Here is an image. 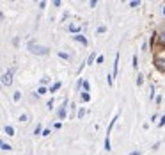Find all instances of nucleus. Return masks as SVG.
Masks as SVG:
<instances>
[{"label":"nucleus","instance_id":"obj_1","mask_svg":"<svg viewBox=\"0 0 165 155\" xmlns=\"http://www.w3.org/2000/svg\"><path fill=\"white\" fill-rule=\"evenodd\" d=\"M27 48H28V52H30V54H34V55H48V54H50V48H48V46L36 45L34 41H30Z\"/></svg>","mask_w":165,"mask_h":155},{"label":"nucleus","instance_id":"obj_2","mask_svg":"<svg viewBox=\"0 0 165 155\" xmlns=\"http://www.w3.org/2000/svg\"><path fill=\"white\" fill-rule=\"evenodd\" d=\"M155 66H156L160 71H164L165 73V54H160V55L155 59Z\"/></svg>","mask_w":165,"mask_h":155},{"label":"nucleus","instance_id":"obj_3","mask_svg":"<svg viewBox=\"0 0 165 155\" xmlns=\"http://www.w3.org/2000/svg\"><path fill=\"white\" fill-rule=\"evenodd\" d=\"M12 73H14V68H11L9 71L4 73V77H2V84H4V86H11V82H12Z\"/></svg>","mask_w":165,"mask_h":155},{"label":"nucleus","instance_id":"obj_4","mask_svg":"<svg viewBox=\"0 0 165 155\" xmlns=\"http://www.w3.org/2000/svg\"><path fill=\"white\" fill-rule=\"evenodd\" d=\"M66 105H68V100H64V104H62V107H60V111H59V118H60V120H62V118H66V112H68Z\"/></svg>","mask_w":165,"mask_h":155},{"label":"nucleus","instance_id":"obj_5","mask_svg":"<svg viewBox=\"0 0 165 155\" xmlns=\"http://www.w3.org/2000/svg\"><path fill=\"white\" fill-rule=\"evenodd\" d=\"M119 71V54H116V64H114V77H117Z\"/></svg>","mask_w":165,"mask_h":155},{"label":"nucleus","instance_id":"obj_6","mask_svg":"<svg viewBox=\"0 0 165 155\" xmlns=\"http://www.w3.org/2000/svg\"><path fill=\"white\" fill-rule=\"evenodd\" d=\"M75 37V41H78V43H82V45H87V39L84 37V36H80V34H76V36H73Z\"/></svg>","mask_w":165,"mask_h":155},{"label":"nucleus","instance_id":"obj_7","mask_svg":"<svg viewBox=\"0 0 165 155\" xmlns=\"http://www.w3.org/2000/svg\"><path fill=\"white\" fill-rule=\"evenodd\" d=\"M68 29H69V32H78V30H80V25H78V23H71Z\"/></svg>","mask_w":165,"mask_h":155},{"label":"nucleus","instance_id":"obj_8","mask_svg":"<svg viewBox=\"0 0 165 155\" xmlns=\"http://www.w3.org/2000/svg\"><path fill=\"white\" fill-rule=\"evenodd\" d=\"M60 89V82H55L52 87H50V93H55V91H59Z\"/></svg>","mask_w":165,"mask_h":155},{"label":"nucleus","instance_id":"obj_9","mask_svg":"<svg viewBox=\"0 0 165 155\" xmlns=\"http://www.w3.org/2000/svg\"><path fill=\"white\" fill-rule=\"evenodd\" d=\"M4 132H5V134H7V136H12V134H14V129H12V127H9V125H7V127H5V129H4Z\"/></svg>","mask_w":165,"mask_h":155},{"label":"nucleus","instance_id":"obj_10","mask_svg":"<svg viewBox=\"0 0 165 155\" xmlns=\"http://www.w3.org/2000/svg\"><path fill=\"white\" fill-rule=\"evenodd\" d=\"M94 57H96V54H91V55H89V59H87V62H85V64H89V66H91V64H92V62H94Z\"/></svg>","mask_w":165,"mask_h":155},{"label":"nucleus","instance_id":"obj_11","mask_svg":"<svg viewBox=\"0 0 165 155\" xmlns=\"http://www.w3.org/2000/svg\"><path fill=\"white\" fill-rule=\"evenodd\" d=\"M82 100H84V102H89V100H91V95L84 91V93H82Z\"/></svg>","mask_w":165,"mask_h":155},{"label":"nucleus","instance_id":"obj_12","mask_svg":"<svg viewBox=\"0 0 165 155\" xmlns=\"http://www.w3.org/2000/svg\"><path fill=\"white\" fill-rule=\"evenodd\" d=\"M107 82H108V86H112V84H114V75L108 73V75H107Z\"/></svg>","mask_w":165,"mask_h":155},{"label":"nucleus","instance_id":"obj_13","mask_svg":"<svg viewBox=\"0 0 165 155\" xmlns=\"http://www.w3.org/2000/svg\"><path fill=\"white\" fill-rule=\"evenodd\" d=\"M12 98H14V102H20V98H21V93H20V91H16V93L12 95Z\"/></svg>","mask_w":165,"mask_h":155},{"label":"nucleus","instance_id":"obj_14","mask_svg":"<svg viewBox=\"0 0 165 155\" xmlns=\"http://www.w3.org/2000/svg\"><path fill=\"white\" fill-rule=\"evenodd\" d=\"M2 150H4V152H9V150H12V148H11V145H7V143H2Z\"/></svg>","mask_w":165,"mask_h":155},{"label":"nucleus","instance_id":"obj_15","mask_svg":"<svg viewBox=\"0 0 165 155\" xmlns=\"http://www.w3.org/2000/svg\"><path fill=\"white\" fill-rule=\"evenodd\" d=\"M59 57H62V59H69V54H66V52H59Z\"/></svg>","mask_w":165,"mask_h":155},{"label":"nucleus","instance_id":"obj_16","mask_svg":"<svg viewBox=\"0 0 165 155\" xmlns=\"http://www.w3.org/2000/svg\"><path fill=\"white\" fill-rule=\"evenodd\" d=\"M137 66H139V57H137V54L133 55V68L137 70Z\"/></svg>","mask_w":165,"mask_h":155},{"label":"nucleus","instance_id":"obj_17","mask_svg":"<svg viewBox=\"0 0 165 155\" xmlns=\"http://www.w3.org/2000/svg\"><path fill=\"white\" fill-rule=\"evenodd\" d=\"M39 134H43V132H41V125L37 123V127H36V130H34V136H39Z\"/></svg>","mask_w":165,"mask_h":155},{"label":"nucleus","instance_id":"obj_18","mask_svg":"<svg viewBox=\"0 0 165 155\" xmlns=\"http://www.w3.org/2000/svg\"><path fill=\"white\" fill-rule=\"evenodd\" d=\"M149 98H151V100L155 98V87H153V86L149 87Z\"/></svg>","mask_w":165,"mask_h":155},{"label":"nucleus","instance_id":"obj_19","mask_svg":"<svg viewBox=\"0 0 165 155\" xmlns=\"http://www.w3.org/2000/svg\"><path fill=\"white\" fill-rule=\"evenodd\" d=\"M139 5H140V2H139V0H137V2H135V0H133V2H130V7H139Z\"/></svg>","mask_w":165,"mask_h":155},{"label":"nucleus","instance_id":"obj_20","mask_svg":"<svg viewBox=\"0 0 165 155\" xmlns=\"http://www.w3.org/2000/svg\"><path fill=\"white\" fill-rule=\"evenodd\" d=\"M46 107H48V109H53V98H52V100H48V102H46Z\"/></svg>","mask_w":165,"mask_h":155},{"label":"nucleus","instance_id":"obj_21","mask_svg":"<svg viewBox=\"0 0 165 155\" xmlns=\"http://www.w3.org/2000/svg\"><path fill=\"white\" fill-rule=\"evenodd\" d=\"M164 125H165V116H162L160 121H158V127H164Z\"/></svg>","mask_w":165,"mask_h":155},{"label":"nucleus","instance_id":"obj_22","mask_svg":"<svg viewBox=\"0 0 165 155\" xmlns=\"http://www.w3.org/2000/svg\"><path fill=\"white\" fill-rule=\"evenodd\" d=\"M44 93H46V89H44V87H43V86H41V87H39V89H37V95H44Z\"/></svg>","mask_w":165,"mask_h":155},{"label":"nucleus","instance_id":"obj_23","mask_svg":"<svg viewBox=\"0 0 165 155\" xmlns=\"http://www.w3.org/2000/svg\"><path fill=\"white\" fill-rule=\"evenodd\" d=\"M105 30H107V27H103V25H101V27H100V29H98V32H100V34H103V32H105Z\"/></svg>","mask_w":165,"mask_h":155},{"label":"nucleus","instance_id":"obj_24","mask_svg":"<svg viewBox=\"0 0 165 155\" xmlns=\"http://www.w3.org/2000/svg\"><path fill=\"white\" fill-rule=\"evenodd\" d=\"M142 79H144V77H142V75H139V77H137V84H139V86H140V84H142Z\"/></svg>","mask_w":165,"mask_h":155},{"label":"nucleus","instance_id":"obj_25","mask_svg":"<svg viewBox=\"0 0 165 155\" xmlns=\"http://www.w3.org/2000/svg\"><path fill=\"white\" fill-rule=\"evenodd\" d=\"M84 91H85V93L89 91V82H84Z\"/></svg>","mask_w":165,"mask_h":155},{"label":"nucleus","instance_id":"obj_26","mask_svg":"<svg viewBox=\"0 0 165 155\" xmlns=\"http://www.w3.org/2000/svg\"><path fill=\"white\" fill-rule=\"evenodd\" d=\"M20 121H21V123L27 121V114H21V116H20Z\"/></svg>","mask_w":165,"mask_h":155},{"label":"nucleus","instance_id":"obj_27","mask_svg":"<svg viewBox=\"0 0 165 155\" xmlns=\"http://www.w3.org/2000/svg\"><path fill=\"white\" fill-rule=\"evenodd\" d=\"M46 7V2H39V9H44Z\"/></svg>","mask_w":165,"mask_h":155},{"label":"nucleus","instance_id":"obj_28","mask_svg":"<svg viewBox=\"0 0 165 155\" xmlns=\"http://www.w3.org/2000/svg\"><path fill=\"white\" fill-rule=\"evenodd\" d=\"M96 4H98L96 0H91V2H89V5H91V7H96Z\"/></svg>","mask_w":165,"mask_h":155},{"label":"nucleus","instance_id":"obj_29","mask_svg":"<svg viewBox=\"0 0 165 155\" xmlns=\"http://www.w3.org/2000/svg\"><path fill=\"white\" fill-rule=\"evenodd\" d=\"M96 61H98V64H101V62H103V55H98V59H96Z\"/></svg>","mask_w":165,"mask_h":155},{"label":"nucleus","instance_id":"obj_30","mask_svg":"<svg viewBox=\"0 0 165 155\" xmlns=\"http://www.w3.org/2000/svg\"><path fill=\"white\" fill-rule=\"evenodd\" d=\"M84 114H85V111H84V109H80V111H78V118H82Z\"/></svg>","mask_w":165,"mask_h":155},{"label":"nucleus","instance_id":"obj_31","mask_svg":"<svg viewBox=\"0 0 165 155\" xmlns=\"http://www.w3.org/2000/svg\"><path fill=\"white\" fill-rule=\"evenodd\" d=\"M130 155H140V152H132Z\"/></svg>","mask_w":165,"mask_h":155},{"label":"nucleus","instance_id":"obj_32","mask_svg":"<svg viewBox=\"0 0 165 155\" xmlns=\"http://www.w3.org/2000/svg\"><path fill=\"white\" fill-rule=\"evenodd\" d=\"M162 41H165V32H162Z\"/></svg>","mask_w":165,"mask_h":155},{"label":"nucleus","instance_id":"obj_33","mask_svg":"<svg viewBox=\"0 0 165 155\" xmlns=\"http://www.w3.org/2000/svg\"><path fill=\"white\" fill-rule=\"evenodd\" d=\"M162 12H164V14H165V5H164V7H162Z\"/></svg>","mask_w":165,"mask_h":155}]
</instances>
